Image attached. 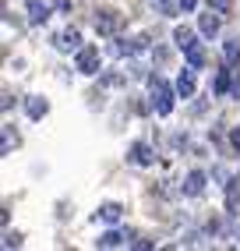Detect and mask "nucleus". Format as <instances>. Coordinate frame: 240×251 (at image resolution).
Returning <instances> with one entry per match:
<instances>
[{
  "mask_svg": "<svg viewBox=\"0 0 240 251\" xmlns=\"http://www.w3.org/2000/svg\"><path fill=\"white\" fill-rule=\"evenodd\" d=\"M148 96H152V106H156L159 117H166L169 110H173V99H177V85L169 89V81L166 78H148Z\"/></svg>",
  "mask_w": 240,
  "mask_h": 251,
  "instance_id": "nucleus-1",
  "label": "nucleus"
},
{
  "mask_svg": "<svg viewBox=\"0 0 240 251\" xmlns=\"http://www.w3.org/2000/svg\"><path fill=\"white\" fill-rule=\"evenodd\" d=\"M120 28H124V14H120V11H113V7L96 11V32H99V36H117Z\"/></svg>",
  "mask_w": 240,
  "mask_h": 251,
  "instance_id": "nucleus-2",
  "label": "nucleus"
},
{
  "mask_svg": "<svg viewBox=\"0 0 240 251\" xmlns=\"http://www.w3.org/2000/svg\"><path fill=\"white\" fill-rule=\"evenodd\" d=\"M78 71L81 75H99V46H81L78 50Z\"/></svg>",
  "mask_w": 240,
  "mask_h": 251,
  "instance_id": "nucleus-3",
  "label": "nucleus"
},
{
  "mask_svg": "<svg viewBox=\"0 0 240 251\" xmlns=\"http://www.w3.org/2000/svg\"><path fill=\"white\" fill-rule=\"evenodd\" d=\"M57 50H64V53H71V50H81V32L78 28H64V32H57Z\"/></svg>",
  "mask_w": 240,
  "mask_h": 251,
  "instance_id": "nucleus-4",
  "label": "nucleus"
},
{
  "mask_svg": "<svg viewBox=\"0 0 240 251\" xmlns=\"http://www.w3.org/2000/svg\"><path fill=\"white\" fill-rule=\"evenodd\" d=\"M131 163L152 166V163H156V152H152V145H148V142H134V145H131Z\"/></svg>",
  "mask_w": 240,
  "mask_h": 251,
  "instance_id": "nucleus-5",
  "label": "nucleus"
},
{
  "mask_svg": "<svg viewBox=\"0 0 240 251\" xmlns=\"http://www.w3.org/2000/svg\"><path fill=\"white\" fill-rule=\"evenodd\" d=\"M184 57H187V64L198 71V68H205V64H209V50H205L201 43H191V46L184 50Z\"/></svg>",
  "mask_w": 240,
  "mask_h": 251,
  "instance_id": "nucleus-6",
  "label": "nucleus"
},
{
  "mask_svg": "<svg viewBox=\"0 0 240 251\" xmlns=\"http://www.w3.org/2000/svg\"><path fill=\"white\" fill-rule=\"evenodd\" d=\"M205 180H209V177H205L201 170H191V174L184 177V195H191V198H198V195L205 191Z\"/></svg>",
  "mask_w": 240,
  "mask_h": 251,
  "instance_id": "nucleus-7",
  "label": "nucleus"
},
{
  "mask_svg": "<svg viewBox=\"0 0 240 251\" xmlns=\"http://www.w3.org/2000/svg\"><path fill=\"white\" fill-rule=\"evenodd\" d=\"M25 7H28V22L32 25H43L49 18V4L46 0H25Z\"/></svg>",
  "mask_w": 240,
  "mask_h": 251,
  "instance_id": "nucleus-8",
  "label": "nucleus"
},
{
  "mask_svg": "<svg viewBox=\"0 0 240 251\" xmlns=\"http://www.w3.org/2000/svg\"><path fill=\"white\" fill-rule=\"evenodd\" d=\"M219 25H222V14H219V11H212V7H209V14H201V22H198V28H201L209 39H212V36H219Z\"/></svg>",
  "mask_w": 240,
  "mask_h": 251,
  "instance_id": "nucleus-9",
  "label": "nucleus"
},
{
  "mask_svg": "<svg viewBox=\"0 0 240 251\" xmlns=\"http://www.w3.org/2000/svg\"><path fill=\"white\" fill-rule=\"evenodd\" d=\"M96 216L102 223H120V216H124V205H117V202H102L99 209H96Z\"/></svg>",
  "mask_w": 240,
  "mask_h": 251,
  "instance_id": "nucleus-10",
  "label": "nucleus"
},
{
  "mask_svg": "<svg viewBox=\"0 0 240 251\" xmlns=\"http://www.w3.org/2000/svg\"><path fill=\"white\" fill-rule=\"evenodd\" d=\"M177 96H180V99H191V96H194V68H191V71H180V78H177Z\"/></svg>",
  "mask_w": 240,
  "mask_h": 251,
  "instance_id": "nucleus-11",
  "label": "nucleus"
},
{
  "mask_svg": "<svg viewBox=\"0 0 240 251\" xmlns=\"http://www.w3.org/2000/svg\"><path fill=\"white\" fill-rule=\"evenodd\" d=\"M25 110H28V117H32V121H39V117H46L49 103H46L43 96H28V99H25Z\"/></svg>",
  "mask_w": 240,
  "mask_h": 251,
  "instance_id": "nucleus-12",
  "label": "nucleus"
},
{
  "mask_svg": "<svg viewBox=\"0 0 240 251\" xmlns=\"http://www.w3.org/2000/svg\"><path fill=\"white\" fill-rule=\"evenodd\" d=\"M226 68H230V64H226ZM226 68L216 71V81H212V92H216V96H226V92L233 89V81H230V71H226Z\"/></svg>",
  "mask_w": 240,
  "mask_h": 251,
  "instance_id": "nucleus-13",
  "label": "nucleus"
},
{
  "mask_svg": "<svg viewBox=\"0 0 240 251\" xmlns=\"http://www.w3.org/2000/svg\"><path fill=\"white\" fill-rule=\"evenodd\" d=\"M222 60H226L230 68H237V64H240V39H230V43H222Z\"/></svg>",
  "mask_w": 240,
  "mask_h": 251,
  "instance_id": "nucleus-14",
  "label": "nucleus"
},
{
  "mask_svg": "<svg viewBox=\"0 0 240 251\" xmlns=\"http://www.w3.org/2000/svg\"><path fill=\"white\" fill-rule=\"evenodd\" d=\"M237 202H240V180H230L226 184V212L230 216L237 212Z\"/></svg>",
  "mask_w": 240,
  "mask_h": 251,
  "instance_id": "nucleus-15",
  "label": "nucleus"
},
{
  "mask_svg": "<svg viewBox=\"0 0 240 251\" xmlns=\"http://www.w3.org/2000/svg\"><path fill=\"white\" fill-rule=\"evenodd\" d=\"M173 43L180 46V50H187L194 43V28H187V25H180V28H173Z\"/></svg>",
  "mask_w": 240,
  "mask_h": 251,
  "instance_id": "nucleus-16",
  "label": "nucleus"
},
{
  "mask_svg": "<svg viewBox=\"0 0 240 251\" xmlns=\"http://www.w3.org/2000/svg\"><path fill=\"white\" fill-rule=\"evenodd\" d=\"M120 244H124V233H120V230H106L99 237V248H120Z\"/></svg>",
  "mask_w": 240,
  "mask_h": 251,
  "instance_id": "nucleus-17",
  "label": "nucleus"
},
{
  "mask_svg": "<svg viewBox=\"0 0 240 251\" xmlns=\"http://www.w3.org/2000/svg\"><path fill=\"white\" fill-rule=\"evenodd\" d=\"M14 145H18V135H14V127L7 124V127H4V145H0V152L11 156V149H14Z\"/></svg>",
  "mask_w": 240,
  "mask_h": 251,
  "instance_id": "nucleus-18",
  "label": "nucleus"
},
{
  "mask_svg": "<svg viewBox=\"0 0 240 251\" xmlns=\"http://www.w3.org/2000/svg\"><path fill=\"white\" fill-rule=\"evenodd\" d=\"M209 7L219 11V14H230L233 11V0H209Z\"/></svg>",
  "mask_w": 240,
  "mask_h": 251,
  "instance_id": "nucleus-19",
  "label": "nucleus"
},
{
  "mask_svg": "<svg viewBox=\"0 0 240 251\" xmlns=\"http://www.w3.org/2000/svg\"><path fill=\"white\" fill-rule=\"evenodd\" d=\"M156 4H159V11H163V14H177V11H180L177 0H156Z\"/></svg>",
  "mask_w": 240,
  "mask_h": 251,
  "instance_id": "nucleus-20",
  "label": "nucleus"
},
{
  "mask_svg": "<svg viewBox=\"0 0 240 251\" xmlns=\"http://www.w3.org/2000/svg\"><path fill=\"white\" fill-rule=\"evenodd\" d=\"M18 244H22V233H18V230H14V233L7 230V233H4V248H18Z\"/></svg>",
  "mask_w": 240,
  "mask_h": 251,
  "instance_id": "nucleus-21",
  "label": "nucleus"
},
{
  "mask_svg": "<svg viewBox=\"0 0 240 251\" xmlns=\"http://www.w3.org/2000/svg\"><path fill=\"white\" fill-rule=\"evenodd\" d=\"M156 241H148V237H138V241H131V248H138V251H145V248H152Z\"/></svg>",
  "mask_w": 240,
  "mask_h": 251,
  "instance_id": "nucleus-22",
  "label": "nucleus"
},
{
  "mask_svg": "<svg viewBox=\"0 0 240 251\" xmlns=\"http://www.w3.org/2000/svg\"><path fill=\"white\" fill-rule=\"evenodd\" d=\"M230 145H233L237 152H240V127H233V131H230Z\"/></svg>",
  "mask_w": 240,
  "mask_h": 251,
  "instance_id": "nucleus-23",
  "label": "nucleus"
},
{
  "mask_svg": "<svg viewBox=\"0 0 240 251\" xmlns=\"http://www.w3.org/2000/svg\"><path fill=\"white\" fill-rule=\"evenodd\" d=\"M177 4H180V11H194V7H198V0H177Z\"/></svg>",
  "mask_w": 240,
  "mask_h": 251,
  "instance_id": "nucleus-24",
  "label": "nucleus"
},
{
  "mask_svg": "<svg viewBox=\"0 0 240 251\" xmlns=\"http://www.w3.org/2000/svg\"><path fill=\"white\" fill-rule=\"evenodd\" d=\"M53 4H57L60 11H71V0H53Z\"/></svg>",
  "mask_w": 240,
  "mask_h": 251,
  "instance_id": "nucleus-25",
  "label": "nucleus"
},
{
  "mask_svg": "<svg viewBox=\"0 0 240 251\" xmlns=\"http://www.w3.org/2000/svg\"><path fill=\"white\" fill-rule=\"evenodd\" d=\"M233 96H237V99H240V78H237V85H233Z\"/></svg>",
  "mask_w": 240,
  "mask_h": 251,
  "instance_id": "nucleus-26",
  "label": "nucleus"
}]
</instances>
